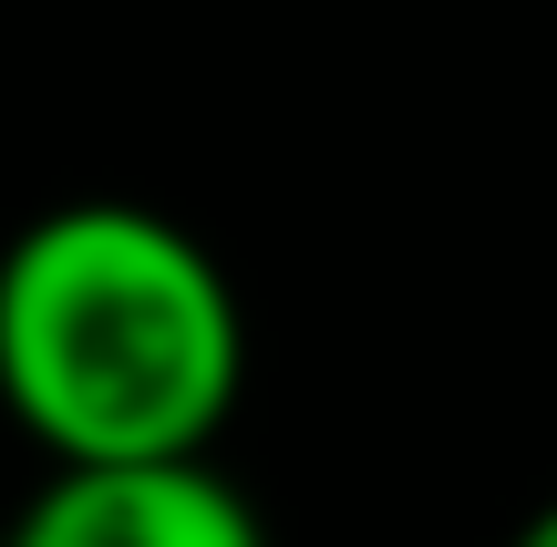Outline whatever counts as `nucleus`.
I'll list each match as a JSON object with an SVG mask.
<instances>
[{
  "label": "nucleus",
  "instance_id": "1",
  "mask_svg": "<svg viewBox=\"0 0 557 547\" xmlns=\"http://www.w3.org/2000/svg\"><path fill=\"white\" fill-rule=\"evenodd\" d=\"M248 393V310L197 227L62 197L0 248V413L52 465L218 455Z\"/></svg>",
  "mask_w": 557,
  "mask_h": 547
},
{
  "label": "nucleus",
  "instance_id": "2",
  "mask_svg": "<svg viewBox=\"0 0 557 547\" xmlns=\"http://www.w3.org/2000/svg\"><path fill=\"white\" fill-rule=\"evenodd\" d=\"M0 547H269V527L218 455H135V465H52Z\"/></svg>",
  "mask_w": 557,
  "mask_h": 547
},
{
  "label": "nucleus",
  "instance_id": "3",
  "mask_svg": "<svg viewBox=\"0 0 557 547\" xmlns=\"http://www.w3.org/2000/svg\"><path fill=\"white\" fill-rule=\"evenodd\" d=\"M506 547H557V496H547V507H537V517H527V527H517V537H506Z\"/></svg>",
  "mask_w": 557,
  "mask_h": 547
}]
</instances>
